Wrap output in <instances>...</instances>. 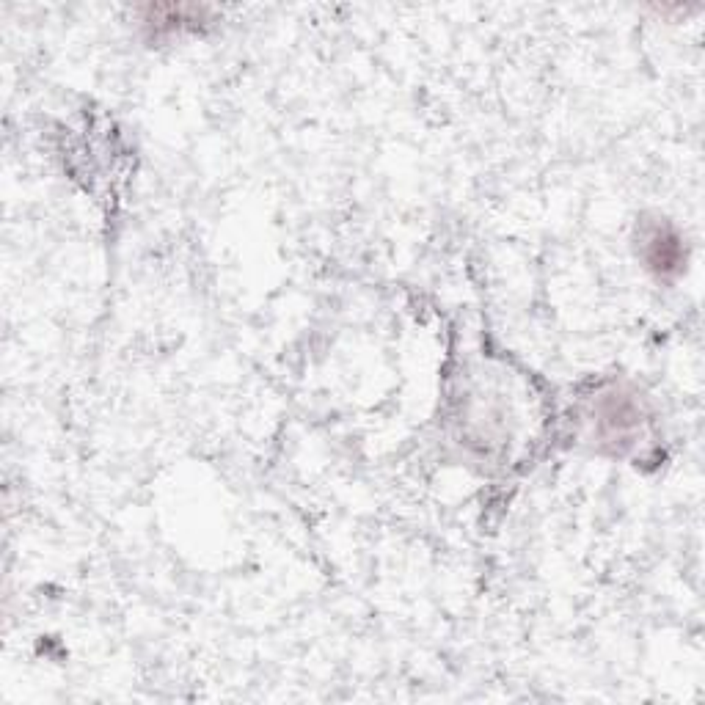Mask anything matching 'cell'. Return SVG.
Wrapping results in <instances>:
<instances>
[{
  "label": "cell",
  "instance_id": "2",
  "mask_svg": "<svg viewBox=\"0 0 705 705\" xmlns=\"http://www.w3.org/2000/svg\"><path fill=\"white\" fill-rule=\"evenodd\" d=\"M648 259L650 268H656L659 273H667V270H675L681 265V246H678V237L664 232V229H656L653 235L648 237Z\"/></svg>",
  "mask_w": 705,
  "mask_h": 705
},
{
  "label": "cell",
  "instance_id": "1",
  "mask_svg": "<svg viewBox=\"0 0 705 705\" xmlns=\"http://www.w3.org/2000/svg\"><path fill=\"white\" fill-rule=\"evenodd\" d=\"M207 9L202 6H146L144 20L149 28L155 31H174V28H196L199 23H204Z\"/></svg>",
  "mask_w": 705,
  "mask_h": 705
}]
</instances>
